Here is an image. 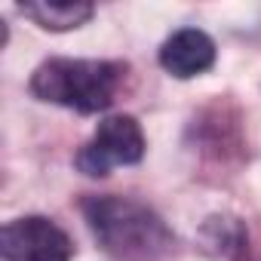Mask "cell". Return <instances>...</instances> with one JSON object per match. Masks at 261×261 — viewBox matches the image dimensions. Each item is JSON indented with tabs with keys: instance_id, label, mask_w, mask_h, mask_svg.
I'll list each match as a JSON object with an SVG mask.
<instances>
[{
	"instance_id": "obj_1",
	"label": "cell",
	"mask_w": 261,
	"mask_h": 261,
	"mask_svg": "<svg viewBox=\"0 0 261 261\" xmlns=\"http://www.w3.org/2000/svg\"><path fill=\"white\" fill-rule=\"evenodd\" d=\"M83 221L98 249L114 261H166L178 237L142 200L120 194H89L80 200Z\"/></svg>"
},
{
	"instance_id": "obj_2",
	"label": "cell",
	"mask_w": 261,
	"mask_h": 261,
	"mask_svg": "<svg viewBox=\"0 0 261 261\" xmlns=\"http://www.w3.org/2000/svg\"><path fill=\"white\" fill-rule=\"evenodd\" d=\"M129 65L117 59H68L53 56L40 62L28 80L37 101L68 108L74 114H101L117 101Z\"/></svg>"
},
{
	"instance_id": "obj_3",
	"label": "cell",
	"mask_w": 261,
	"mask_h": 261,
	"mask_svg": "<svg viewBox=\"0 0 261 261\" xmlns=\"http://www.w3.org/2000/svg\"><path fill=\"white\" fill-rule=\"evenodd\" d=\"M145 151L148 142L142 133V123L133 114H111L95 126L92 139L77 151L74 166L89 178H105L114 166L142 163Z\"/></svg>"
},
{
	"instance_id": "obj_4",
	"label": "cell",
	"mask_w": 261,
	"mask_h": 261,
	"mask_svg": "<svg viewBox=\"0 0 261 261\" xmlns=\"http://www.w3.org/2000/svg\"><path fill=\"white\" fill-rule=\"evenodd\" d=\"M4 258L7 261H71V237L46 215H22L4 224Z\"/></svg>"
},
{
	"instance_id": "obj_5",
	"label": "cell",
	"mask_w": 261,
	"mask_h": 261,
	"mask_svg": "<svg viewBox=\"0 0 261 261\" xmlns=\"http://www.w3.org/2000/svg\"><path fill=\"white\" fill-rule=\"evenodd\" d=\"M215 56H218L215 40L203 28H178V31H172L163 40L160 53H157L160 68L166 74L178 77V80H191V77L206 74L215 65Z\"/></svg>"
},
{
	"instance_id": "obj_6",
	"label": "cell",
	"mask_w": 261,
	"mask_h": 261,
	"mask_svg": "<svg viewBox=\"0 0 261 261\" xmlns=\"http://www.w3.org/2000/svg\"><path fill=\"white\" fill-rule=\"evenodd\" d=\"M16 10L25 19H31L37 28L56 31V34L74 31L95 16V7L86 4V0H25Z\"/></svg>"
},
{
	"instance_id": "obj_7",
	"label": "cell",
	"mask_w": 261,
	"mask_h": 261,
	"mask_svg": "<svg viewBox=\"0 0 261 261\" xmlns=\"http://www.w3.org/2000/svg\"><path fill=\"white\" fill-rule=\"evenodd\" d=\"M200 240L224 261H240L249 252V230L237 215H209L200 227Z\"/></svg>"
}]
</instances>
